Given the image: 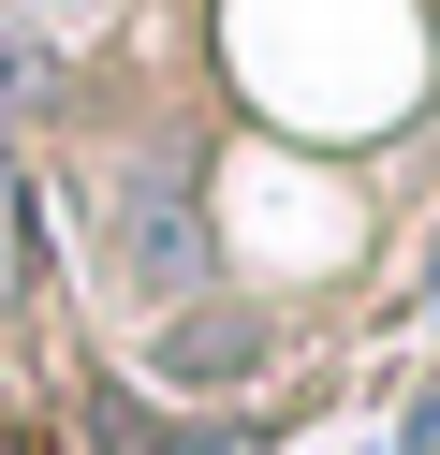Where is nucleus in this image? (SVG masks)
I'll return each instance as SVG.
<instances>
[{"instance_id": "1", "label": "nucleus", "mask_w": 440, "mask_h": 455, "mask_svg": "<svg viewBox=\"0 0 440 455\" xmlns=\"http://www.w3.org/2000/svg\"><path fill=\"white\" fill-rule=\"evenodd\" d=\"M0 294H15V191H0Z\"/></svg>"}]
</instances>
